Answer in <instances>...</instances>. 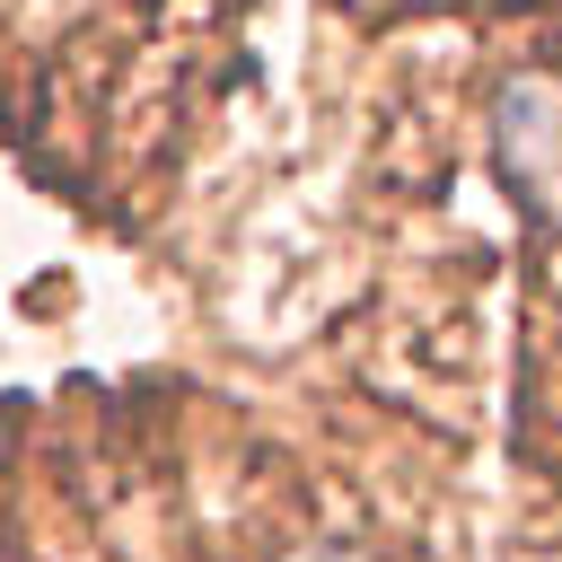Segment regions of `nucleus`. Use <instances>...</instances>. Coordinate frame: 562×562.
Here are the masks:
<instances>
[{
    "label": "nucleus",
    "mask_w": 562,
    "mask_h": 562,
    "mask_svg": "<svg viewBox=\"0 0 562 562\" xmlns=\"http://www.w3.org/2000/svg\"><path fill=\"white\" fill-rule=\"evenodd\" d=\"M492 167L544 228H562V88L553 79H509L501 88V105H492Z\"/></svg>",
    "instance_id": "nucleus-1"
},
{
    "label": "nucleus",
    "mask_w": 562,
    "mask_h": 562,
    "mask_svg": "<svg viewBox=\"0 0 562 562\" xmlns=\"http://www.w3.org/2000/svg\"><path fill=\"white\" fill-rule=\"evenodd\" d=\"M307 562H342V553H307Z\"/></svg>",
    "instance_id": "nucleus-2"
}]
</instances>
